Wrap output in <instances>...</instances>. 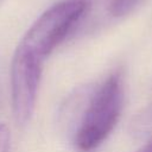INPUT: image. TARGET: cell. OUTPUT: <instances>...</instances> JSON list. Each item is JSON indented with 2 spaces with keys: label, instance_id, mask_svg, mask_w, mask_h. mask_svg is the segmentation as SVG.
Listing matches in <instances>:
<instances>
[{
  "label": "cell",
  "instance_id": "cell-1",
  "mask_svg": "<svg viewBox=\"0 0 152 152\" xmlns=\"http://www.w3.org/2000/svg\"><path fill=\"white\" fill-rule=\"evenodd\" d=\"M125 90L121 72L110 74L93 94L74 135L80 152L99 147L116 126L122 107Z\"/></svg>",
  "mask_w": 152,
  "mask_h": 152
},
{
  "label": "cell",
  "instance_id": "cell-2",
  "mask_svg": "<svg viewBox=\"0 0 152 152\" xmlns=\"http://www.w3.org/2000/svg\"><path fill=\"white\" fill-rule=\"evenodd\" d=\"M89 7V0H63L46 10L27 30L15 51L43 64Z\"/></svg>",
  "mask_w": 152,
  "mask_h": 152
},
{
  "label": "cell",
  "instance_id": "cell-3",
  "mask_svg": "<svg viewBox=\"0 0 152 152\" xmlns=\"http://www.w3.org/2000/svg\"><path fill=\"white\" fill-rule=\"evenodd\" d=\"M43 64L15 51L11 64L12 109L15 121L26 125L34 112Z\"/></svg>",
  "mask_w": 152,
  "mask_h": 152
},
{
  "label": "cell",
  "instance_id": "cell-4",
  "mask_svg": "<svg viewBox=\"0 0 152 152\" xmlns=\"http://www.w3.org/2000/svg\"><path fill=\"white\" fill-rule=\"evenodd\" d=\"M141 0H110L109 12L114 17H124L128 14Z\"/></svg>",
  "mask_w": 152,
  "mask_h": 152
},
{
  "label": "cell",
  "instance_id": "cell-5",
  "mask_svg": "<svg viewBox=\"0 0 152 152\" xmlns=\"http://www.w3.org/2000/svg\"><path fill=\"white\" fill-rule=\"evenodd\" d=\"M11 134L5 124H0V152H10Z\"/></svg>",
  "mask_w": 152,
  "mask_h": 152
},
{
  "label": "cell",
  "instance_id": "cell-6",
  "mask_svg": "<svg viewBox=\"0 0 152 152\" xmlns=\"http://www.w3.org/2000/svg\"><path fill=\"white\" fill-rule=\"evenodd\" d=\"M137 152H152V139L148 140L144 146H141Z\"/></svg>",
  "mask_w": 152,
  "mask_h": 152
}]
</instances>
